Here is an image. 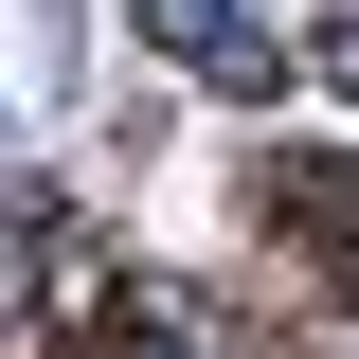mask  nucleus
<instances>
[{"mask_svg":"<svg viewBox=\"0 0 359 359\" xmlns=\"http://www.w3.org/2000/svg\"><path fill=\"white\" fill-rule=\"evenodd\" d=\"M144 36H162V54H180V72H216V90H233V108H252V90H269V72H287V54H269V36H252V0H144Z\"/></svg>","mask_w":359,"mask_h":359,"instance_id":"f257e3e1","label":"nucleus"},{"mask_svg":"<svg viewBox=\"0 0 359 359\" xmlns=\"http://www.w3.org/2000/svg\"><path fill=\"white\" fill-rule=\"evenodd\" d=\"M126 359H198V341H180V323H126Z\"/></svg>","mask_w":359,"mask_h":359,"instance_id":"f03ea898","label":"nucleus"}]
</instances>
